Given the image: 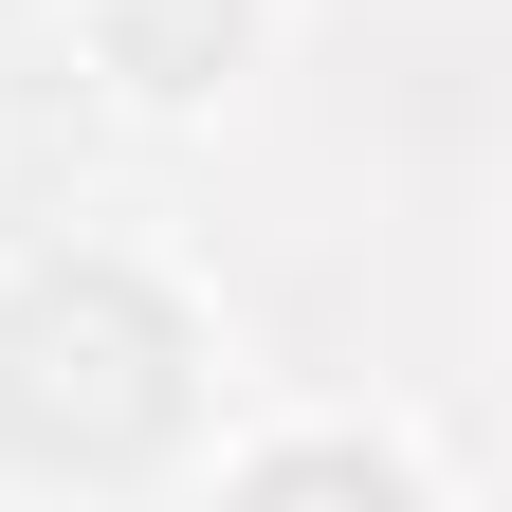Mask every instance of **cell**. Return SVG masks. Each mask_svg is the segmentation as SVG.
<instances>
[{
  "instance_id": "cell-1",
  "label": "cell",
  "mask_w": 512,
  "mask_h": 512,
  "mask_svg": "<svg viewBox=\"0 0 512 512\" xmlns=\"http://www.w3.org/2000/svg\"><path fill=\"white\" fill-rule=\"evenodd\" d=\"M165 403H183V384H165V311L128 275H55V293L0 311V439H19V458L110 476V458L165 439Z\"/></svg>"
}]
</instances>
